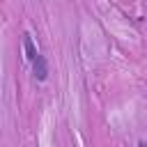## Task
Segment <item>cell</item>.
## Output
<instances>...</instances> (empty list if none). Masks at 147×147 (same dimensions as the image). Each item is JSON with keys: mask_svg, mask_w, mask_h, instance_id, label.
<instances>
[{"mask_svg": "<svg viewBox=\"0 0 147 147\" xmlns=\"http://www.w3.org/2000/svg\"><path fill=\"white\" fill-rule=\"evenodd\" d=\"M32 74L37 80H46L48 78V62L44 55H37V60L32 62Z\"/></svg>", "mask_w": 147, "mask_h": 147, "instance_id": "obj_1", "label": "cell"}, {"mask_svg": "<svg viewBox=\"0 0 147 147\" xmlns=\"http://www.w3.org/2000/svg\"><path fill=\"white\" fill-rule=\"evenodd\" d=\"M23 51H25V60H30V62H34L37 55H39V51H37V46H34L30 34H23Z\"/></svg>", "mask_w": 147, "mask_h": 147, "instance_id": "obj_2", "label": "cell"}]
</instances>
